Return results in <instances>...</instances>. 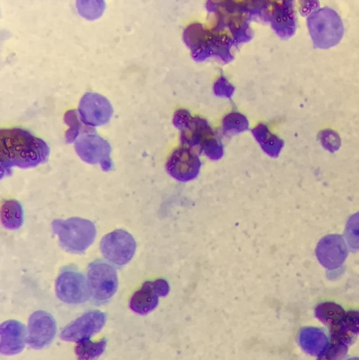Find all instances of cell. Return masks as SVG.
Listing matches in <instances>:
<instances>
[{
  "label": "cell",
  "mask_w": 359,
  "mask_h": 360,
  "mask_svg": "<svg viewBox=\"0 0 359 360\" xmlns=\"http://www.w3.org/2000/svg\"><path fill=\"white\" fill-rule=\"evenodd\" d=\"M169 290V285L163 279L146 281L132 295L130 307L136 314H148L158 306L159 297L167 295Z\"/></svg>",
  "instance_id": "obj_9"
},
{
  "label": "cell",
  "mask_w": 359,
  "mask_h": 360,
  "mask_svg": "<svg viewBox=\"0 0 359 360\" xmlns=\"http://www.w3.org/2000/svg\"><path fill=\"white\" fill-rule=\"evenodd\" d=\"M0 350L4 355L21 352L27 343V330L24 324L15 320L6 321L0 327Z\"/></svg>",
  "instance_id": "obj_11"
},
{
  "label": "cell",
  "mask_w": 359,
  "mask_h": 360,
  "mask_svg": "<svg viewBox=\"0 0 359 360\" xmlns=\"http://www.w3.org/2000/svg\"><path fill=\"white\" fill-rule=\"evenodd\" d=\"M348 360H359V358L358 357H351V358L348 359Z\"/></svg>",
  "instance_id": "obj_20"
},
{
  "label": "cell",
  "mask_w": 359,
  "mask_h": 360,
  "mask_svg": "<svg viewBox=\"0 0 359 360\" xmlns=\"http://www.w3.org/2000/svg\"><path fill=\"white\" fill-rule=\"evenodd\" d=\"M106 321L105 313L89 311L68 324L61 330L60 338L65 341L76 342L88 340L103 328Z\"/></svg>",
  "instance_id": "obj_7"
},
{
  "label": "cell",
  "mask_w": 359,
  "mask_h": 360,
  "mask_svg": "<svg viewBox=\"0 0 359 360\" xmlns=\"http://www.w3.org/2000/svg\"><path fill=\"white\" fill-rule=\"evenodd\" d=\"M136 248L134 238L123 229H116L105 235L100 243L104 258L117 266L127 264L134 257Z\"/></svg>",
  "instance_id": "obj_5"
},
{
  "label": "cell",
  "mask_w": 359,
  "mask_h": 360,
  "mask_svg": "<svg viewBox=\"0 0 359 360\" xmlns=\"http://www.w3.org/2000/svg\"><path fill=\"white\" fill-rule=\"evenodd\" d=\"M349 345L345 342L331 340L324 350L318 355L317 360H344Z\"/></svg>",
  "instance_id": "obj_17"
},
{
  "label": "cell",
  "mask_w": 359,
  "mask_h": 360,
  "mask_svg": "<svg viewBox=\"0 0 359 360\" xmlns=\"http://www.w3.org/2000/svg\"><path fill=\"white\" fill-rule=\"evenodd\" d=\"M343 323L348 332L355 335L359 334V311L349 310L346 311Z\"/></svg>",
  "instance_id": "obj_19"
},
{
  "label": "cell",
  "mask_w": 359,
  "mask_h": 360,
  "mask_svg": "<svg viewBox=\"0 0 359 360\" xmlns=\"http://www.w3.org/2000/svg\"><path fill=\"white\" fill-rule=\"evenodd\" d=\"M315 254L319 262L328 269L342 265L348 255L347 247L343 238L338 234L327 235L317 243Z\"/></svg>",
  "instance_id": "obj_10"
},
{
  "label": "cell",
  "mask_w": 359,
  "mask_h": 360,
  "mask_svg": "<svg viewBox=\"0 0 359 360\" xmlns=\"http://www.w3.org/2000/svg\"><path fill=\"white\" fill-rule=\"evenodd\" d=\"M198 160L185 154L182 158L180 156H172L168 161L166 169L172 177L181 181H187L195 178L199 172Z\"/></svg>",
  "instance_id": "obj_12"
},
{
  "label": "cell",
  "mask_w": 359,
  "mask_h": 360,
  "mask_svg": "<svg viewBox=\"0 0 359 360\" xmlns=\"http://www.w3.org/2000/svg\"><path fill=\"white\" fill-rule=\"evenodd\" d=\"M315 314L322 323L331 328L343 323L346 311L336 303L325 302L316 307Z\"/></svg>",
  "instance_id": "obj_15"
},
{
  "label": "cell",
  "mask_w": 359,
  "mask_h": 360,
  "mask_svg": "<svg viewBox=\"0 0 359 360\" xmlns=\"http://www.w3.org/2000/svg\"><path fill=\"white\" fill-rule=\"evenodd\" d=\"M23 210L20 203L15 200H6L1 207L2 225L10 230L20 229L23 223Z\"/></svg>",
  "instance_id": "obj_14"
},
{
  "label": "cell",
  "mask_w": 359,
  "mask_h": 360,
  "mask_svg": "<svg viewBox=\"0 0 359 360\" xmlns=\"http://www.w3.org/2000/svg\"><path fill=\"white\" fill-rule=\"evenodd\" d=\"M56 293L60 300L69 304L84 303L90 295L87 280L81 273L72 269L59 274L56 281Z\"/></svg>",
  "instance_id": "obj_6"
},
{
  "label": "cell",
  "mask_w": 359,
  "mask_h": 360,
  "mask_svg": "<svg viewBox=\"0 0 359 360\" xmlns=\"http://www.w3.org/2000/svg\"><path fill=\"white\" fill-rule=\"evenodd\" d=\"M308 27L316 47L328 49L337 44L344 34L339 15L329 8L315 11L308 18Z\"/></svg>",
  "instance_id": "obj_3"
},
{
  "label": "cell",
  "mask_w": 359,
  "mask_h": 360,
  "mask_svg": "<svg viewBox=\"0 0 359 360\" xmlns=\"http://www.w3.org/2000/svg\"><path fill=\"white\" fill-rule=\"evenodd\" d=\"M56 333V321L49 313L39 310L30 315L27 329V343L31 348L40 349L47 347L53 341Z\"/></svg>",
  "instance_id": "obj_8"
},
{
  "label": "cell",
  "mask_w": 359,
  "mask_h": 360,
  "mask_svg": "<svg viewBox=\"0 0 359 360\" xmlns=\"http://www.w3.org/2000/svg\"><path fill=\"white\" fill-rule=\"evenodd\" d=\"M87 280L90 296L96 303L107 302L117 291V272L103 261L96 260L89 264Z\"/></svg>",
  "instance_id": "obj_4"
},
{
  "label": "cell",
  "mask_w": 359,
  "mask_h": 360,
  "mask_svg": "<svg viewBox=\"0 0 359 360\" xmlns=\"http://www.w3.org/2000/svg\"><path fill=\"white\" fill-rule=\"evenodd\" d=\"M48 144L29 131L20 128L0 130L1 178L9 176L13 167L30 168L47 161Z\"/></svg>",
  "instance_id": "obj_1"
},
{
  "label": "cell",
  "mask_w": 359,
  "mask_h": 360,
  "mask_svg": "<svg viewBox=\"0 0 359 360\" xmlns=\"http://www.w3.org/2000/svg\"><path fill=\"white\" fill-rule=\"evenodd\" d=\"M106 340L93 342L89 339L77 342L75 353L77 360H97L104 352Z\"/></svg>",
  "instance_id": "obj_16"
},
{
  "label": "cell",
  "mask_w": 359,
  "mask_h": 360,
  "mask_svg": "<svg viewBox=\"0 0 359 360\" xmlns=\"http://www.w3.org/2000/svg\"><path fill=\"white\" fill-rule=\"evenodd\" d=\"M51 227L60 245L65 250L75 254L84 252L96 236L94 223L80 217L55 219L51 223Z\"/></svg>",
  "instance_id": "obj_2"
},
{
  "label": "cell",
  "mask_w": 359,
  "mask_h": 360,
  "mask_svg": "<svg viewBox=\"0 0 359 360\" xmlns=\"http://www.w3.org/2000/svg\"><path fill=\"white\" fill-rule=\"evenodd\" d=\"M345 238L352 250H359V212L347 220L344 232Z\"/></svg>",
  "instance_id": "obj_18"
},
{
  "label": "cell",
  "mask_w": 359,
  "mask_h": 360,
  "mask_svg": "<svg viewBox=\"0 0 359 360\" xmlns=\"http://www.w3.org/2000/svg\"><path fill=\"white\" fill-rule=\"evenodd\" d=\"M298 342L306 353L314 356H318L329 342L324 331L315 327L302 328L298 335Z\"/></svg>",
  "instance_id": "obj_13"
}]
</instances>
